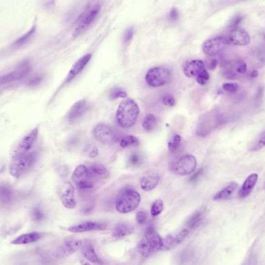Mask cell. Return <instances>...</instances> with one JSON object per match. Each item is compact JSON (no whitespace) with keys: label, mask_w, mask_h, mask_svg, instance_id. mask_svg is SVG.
Returning <instances> with one entry per match:
<instances>
[{"label":"cell","mask_w":265,"mask_h":265,"mask_svg":"<svg viewBox=\"0 0 265 265\" xmlns=\"http://www.w3.org/2000/svg\"><path fill=\"white\" fill-rule=\"evenodd\" d=\"M138 105L132 99H126L120 103L116 110V120L119 126L124 129H130L137 123L139 116Z\"/></svg>","instance_id":"1"},{"label":"cell","mask_w":265,"mask_h":265,"mask_svg":"<svg viewBox=\"0 0 265 265\" xmlns=\"http://www.w3.org/2000/svg\"><path fill=\"white\" fill-rule=\"evenodd\" d=\"M162 239L154 226L147 227L145 234L140 241L138 250L143 258H149L151 256L161 250Z\"/></svg>","instance_id":"2"},{"label":"cell","mask_w":265,"mask_h":265,"mask_svg":"<svg viewBox=\"0 0 265 265\" xmlns=\"http://www.w3.org/2000/svg\"><path fill=\"white\" fill-rule=\"evenodd\" d=\"M36 160L37 153L35 151L14 155L9 166L10 175L16 178L23 176V174L31 170Z\"/></svg>","instance_id":"3"},{"label":"cell","mask_w":265,"mask_h":265,"mask_svg":"<svg viewBox=\"0 0 265 265\" xmlns=\"http://www.w3.org/2000/svg\"><path fill=\"white\" fill-rule=\"evenodd\" d=\"M140 195L132 188H124L116 199L115 207L116 211L126 214L134 211L140 203Z\"/></svg>","instance_id":"4"},{"label":"cell","mask_w":265,"mask_h":265,"mask_svg":"<svg viewBox=\"0 0 265 265\" xmlns=\"http://www.w3.org/2000/svg\"><path fill=\"white\" fill-rule=\"evenodd\" d=\"M171 72L165 67H155L151 68L146 75L145 79L147 85L151 87H161L170 81Z\"/></svg>","instance_id":"5"},{"label":"cell","mask_w":265,"mask_h":265,"mask_svg":"<svg viewBox=\"0 0 265 265\" xmlns=\"http://www.w3.org/2000/svg\"><path fill=\"white\" fill-rule=\"evenodd\" d=\"M94 175L85 165H81L76 168L72 174V180L80 190H89L94 187Z\"/></svg>","instance_id":"6"},{"label":"cell","mask_w":265,"mask_h":265,"mask_svg":"<svg viewBox=\"0 0 265 265\" xmlns=\"http://www.w3.org/2000/svg\"><path fill=\"white\" fill-rule=\"evenodd\" d=\"M100 8V5L99 3L94 4L93 6H89L87 10L81 14L78 19L77 27L74 31V37H77L81 34L82 32L87 29L89 26L91 25L99 14Z\"/></svg>","instance_id":"7"},{"label":"cell","mask_w":265,"mask_h":265,"mask_svg":"<svg viewBox=\"0 0 265 265\" xmlns=\"http://www.w3.org/2000/svg\"><path fill=\"white\" fill-rule=\"evenodd\" d=\"M197 161L193 155H186L178 158L171 165L173 172L178 175H188L195 171Z\"/></svg>","instance_id":"8"},{"label":"cell","mask_w":265,"mask_h":265,"mask_svg":"<svg viewBox=\"0 0 265 265\" xmlns=\"http://www.w3.org/2000/svg\"><path fill=\"white\" fill-rule=\"evenodd\" d=\"M248 67L245 62L240 58L227 61L223 65V76L229 79L238 78L246 73Z\"/></svg>","instance_id":"9"},{"label":"cell","mask_w":265,"mask_h":265,"mask_svg":"<svg viewBox=\"0 0 265 265\" xmlns=\"http://www.w3.org/2000/svg\"><path fill=\"white\" fill-rule=\"evenodd\" d=\"M58 196L64 207L67 209H73L76 207V196H75V188L70 182H64L58 187Z\"/></svg>","instance_id":"10"},{"label":"cell","mask_w":265,"mask_h":265,"mask_svg":"<svg viewBox=\"0 0 265 265\" xmlns=\"http://www.w3.org/2000/svg\"><path fill=\"white\" fill-rule=\"evenodd\" d=\"M188 234H189V230L187 227H185L177 232L171 233L170 234L165 236V238L162 240L161 251L173 250L174 248H176L184 241Z\"/></svg>","instance_id":"11"},{"label":"cell","mask_w":265,"mask_h":265,"mask_svg":"<svg viewBox=\"0 0 265 265\" xmlns=\"http://www.w3.org/2000/svg\"><path fill=\"white\" fill-rule=\"evenodd\" d=\"M228 45L226 37L218 36L205 41L203 45V50L208 56H216L222 52Z\"/></svg>","instance_id":"12"},{"label":"cell","mask_w":265,"mask_h":265,"mask_svg":"<svg viewBox=\"0 0 265 265\" xmlns=\"http://www.w3.org/2000/svg\"><path fill=\"white\" fill-rule=\"evenodd\" d=\"M93 135L99 143L109 145L116 141L114 132L109 126L104 124H99L94 127Z\"/></svg>","instance_id":"13"},{"label":"cell","mask_w":265,"mask_h":265,"mask_svg":"<svg viewBox=\"0 0 265 265\" xmlns=\"http://www.w3.org/2000/svg\"><path fill=\"white\" fill-rule=\"evenodd\" d=\"M222 119L220 118L219 113L214 112L212 114L206 115L205 119L200 124V126L198 127L197 135L205 137L210 134L213 129L220 125Z\"/></svg>","instance_id":"14"},{"label":"cell","mask_w":265,"mask_h":265,"mask_svg":"<svg viewBox=\"0 0 265 265\" xmlns=\"http://www.w3.org/2000/svg\"><path fill=\"white\" fill-rule=\"evenodd\" d=\"M229 45L235 46H246L250 43V37L246 31L238 27H234L227 37Z\"/></svg>","instance_id":"15"},{"label":"cell","mask_w":265,"mask_h":265,"mask_svg":"<svg viewBox=\"0 0 265 265\" xmlns=\"http://www.w3.org/2000/svg\"><path fill=\"white\" fill-rule=\"evenodd\" d=\"M31 67L28 62H23L22 64H19L17 68H16L14 72H10L6 76H2L0 78V85L3 84L10 83L13 81H17L21 79L22 78L27 76L29 72H31Z\"/></svg>","instance_id":"16"},{"label":"cell","mask_w":265,"mask_h":265,"mask_svg":"<svg viewBox=\"0 0 265 265\" xmlns=\"http://www.w3.org/2000/svg\"><path fill=\"white\" fill-rule=\"evenodd\" d=\"M107 227V225L101 222L95 221H87L79 224L74 225L68 229V231L74 234L89 232V231H104Z\"/></svg>","instance_id":"17"},{"label":"cell","mask_w":265,"mask_h":265,"mask_svg":"<svg viewBox=\"0 0 265 265\" xmlns=\"http://www.w3.org/2000/svg\"><path fill=\"white\" fill-rule=\"evenodd\" d=\"M37 137H38V128H34L20 140L16 149L14 151V155L29 152L37 140Z\"/></svg>","instance_id":"18"},{"label":"cell","mask_w":265,"mask_h":265,"mask_svg":"<svg viewBox=\"0 0 265 265\" xmlns=\"http://www.w3.org/2000/svg\"><path fill=\"white\" fill-rule=\"evenodd\" d=\"M82 245V241L79 239H68L59 248L58 250V257L64 258L73 254L79 250Z\"/></svg>","instance_id":"19"},{"label":"cell","mask_w":265,"mask_h":265,"mask_svg":"<svg viewBox=\"0 0 265 265\" xmlns=\"http://www.w3.org/2000/svg\"><path fill=\"white\" fill-rule=\"evenodd\" d=\"M205 70V64L200 60H190L183 65L185 76L188 78L197 77Z\"/></svg>","instance_id":"20"},{"label":"cell","mask_w":265,"mask_h":265,"mask_svg":"<svg viewBox=\"0 0 265 265\" xmlns=\"http://www.w3.org/2000/svg\"><path fill=\"white\" fill-rule=\"evenodd\" d=\"M91 54H85L82 58H80L79 60L76 62V64L72 66V68H71L69 72H68V76L66 78V83L72 81L85 68V66L87 65L89 61L91 60Z\"/></svg>","instance_id":"21"},{"label":"cell","mask_w":265,"mask_h":265,"mask_svg":"<svg viewBox=\"0 0 265 265\" xmlns=\"http://www.w3.org/2000/svg\"><path fill=\"white\" fill-rule=\"evenodd\" d=\"M258 174H251L246 178V180L244 181V184L241 186V188L239 190L238 196L241 199L247 197L251 193L252 191L255 187L257 182H258Z\"/></svg>","instance_id":"22"},{"label":"cell","mask_w":265,"mask_h":265,"mask_svg":"<svg viewBox=\"0 0 265 265\" xmlns=\"http://www.w3.org/2000/svg\"><path fill=\"white\" fill-rule=\"evenodd\" d=\"M159 182H160V177L158 174H155V173H148V174L143 175L140 184V187L143 191L150 192L157 187Z\"/></svg>","instance_id":"23"},{"label":"cell","mask_w":265,"mask_h":265,"mask_svg":"<svg viewBox=\"0 0 265 265\" xmlns=\"http://www.w3.org/2000/svg\"><path fill=\"white\" fill-rule=\"evenodd\" d=\"M45 234L40 232L28 233L25 234H22L14 239L11 244L14 245H21V244H31V243L37 242L41 240Z\"/></svg>","instance_id":"24"},{"label":"cell","mask_w":265,"mask_h":265,"mask_svg":"<svg viewBox=\"0 0 265 265\" xmlns=\"http://www.w3.org/2000/svg\"><path fill=\"white\" fill-rule=\"evenodd\" d=\"M86 110H87L86 101L83 99L78 101L72 106V108L70 109L68 113V119L69 120H75L79 118L80 116H82L86 112Z\"/></svg>","instance_id":"25"},{"label":"cell","mask_w":265,"mask_h":265,"mask_svg":"<svg viewBox=\"0 0 265 265\" xmlns=\"http://www.w3.org/2000/svg\"><path fill=\"white\" fill-rule=\"evenodd\" d=\"M237 187H238V184L236 182H231V184H229L219 192H217L213 197V200L222 201V200H229L232 196L233 193L236 191Z\"/></svg>","instance_id":"26"},{"label":"cell","mask_w":265,"mask_h":265,"mask_svg":"<svg viewBox=\"0 0 265 265\" xmlns=\"http://www.w3.org/2000/svg\"><path fill=\"white\" fill-rule=\"evenodd\" d=\"M14 200V193L12 188L8 185H0V205L7 206L12 203Z\"/></svg>","instance_id":"27"},{"label":"cell","mask_w":265,"mask_h":265,"mask_svg":"<svg viewBox=\"0 0 265 265\" xmlns=\"http://www.w3.org/2000/svg\"><path fill=\"white\" fill-rule=\"evenodd\" d=\"M134 229L133 226L128 223H120L115 227L112 232V237L114 239L124 238L134 233Z\"/></svg>","instance_id":"28"},{"label":"cell","mask_w":265,"mask_h":265,"mask_svg":"<svg viewBox=\"0 0 265 265\" xmlns=\"http://www.w3.org/2000/svg\"><path fill=\"white\" fill-rule=\"evenodd\" d=\"M35 32H36V26H33L27 33H26L25 34L23 35L22 37L18 38L17 40L12 45V47L14 49H17L19 48V47H21L23 45H25L27 42H29L31 37H33V35H34Z\"/></svg>","instance_id":"29"},{"label":"cell","mask_w":265,"mask_h":265,"mask_svg":"<svg viewBox=\"0 0 265 265\" xmlns=\"http://www.w3.org/2000/svg\"><path fill=\"white\" fill-rule=\"evenodd\" d=\"M265 147V130L262 132L259 135L252 141L249 146V151H258L260 150L263 149Z\"/></svg>","instance_id":"30"},{"label":"cell","mask_w":265,"mask_h":265,"mask_svg":"<svg viewBox=\"0 0 265 265\" xmlns=\"http://www.w3.org/2000/svg\"><path fill=\"white\" fill-rule=\"evenodd\" d=\"M203 219V213L201 211H196L188 219V223H187V228L189 231L197 228L201 224Z\"/></svg>","instance_id":"31"},{"label":"cell","mask_w":265,"mask_h":265,"mask_svg":"<svg viewBox=\"0 0 265 265\" xmlns=\"http://www.w3.org/2000/svg\"><path fill=\"white\" fill-rule=\"evenodd\" d=\"M84 257L89 262L94 264H101L100 259L95 253L92 245H88L84 250Z\"/></svg>","instance_id":"32"},{"label":"cell","mask_w":265,"mask_h":265,"mask_svg":"<svg viewBox=\"0 0 265 265\" xmlns=\"http://www.w3.org/2000/svg\"><path fill=\"white\" fill-rule=\"evenodd\" d=\"M156 124H157V118L155 115L151 113L146 115L143 121V127L146 131H152L156 126Z\"/></svg>","instance_id":"33"},{"label":"cell","mask_w":265,"mask_h":265,"mask_svg":"<svg viewBox=\"0 0 265 265\" xmlns=\"http://www.w3.org/2000/svg\"><path fill=\"white\" fill-rule=\"evenodd\" d=\"M89 169L94 176L98 175L100 177H107L108 175L107 169L102 164H99V163H95L90 165Z\"/></svg>","instance_id":"34"},{"label":"cell","mask_w":265,"mask_h":265,"mask_svg":"<svg viewBox=\"0 0 265 265\" xmlns=\"http://www.w3.org/2000/svg\"><path fill=\"white\" fill-rule=\"evenodd\" d=\"M181 136L178 134H174L171 136L169 142V150L171 153H174L178 150L181 143Z\"/></svg>","instance_id":"35"},{"label":"cell","mask_w":265,"mask_h":265,"mask_svg":"<svg viewBox=\"0 0 265 265\" xmlns=\"http://www.w3.org/2000/svg\"><path fill=\"white\" fill-rule=\"evenodd\" d=\"M139 140L134 136H126L120 140V147L125 148V147H129V146L139 145Z\"/></svg>","instance_id":"36"},{"label":"cell","mask_w":265,"mask_h":265,"mask_svg":"<svg viewBox=\"0 0 265 265\" xmlns=\"http://www.w3.org/2000/svg\"><path fill=\"white\" fill-rule=\"evenodd\" d=\"M163 209H164V203H163L162 200H156L151 205V216L154 217H157L162 213Z\"/></svg>","instance_id":"37"},{"label":"cell","mask_w":265,"mask_h":265,"mask_svg":"<svg viewBox=\"0 0 265 265\" xmlns=\"http://www.w3.org/2000/svg\"><path fill=\"white\" fill-rule=\"evenodd\" d=\"M127 96L126 92L123 90L122 89L120 88H115V89H112L110 93H109V98L110 100H116L118 99H124Z\"/></svg>","instance_id":"38"},{"label":"cell","mask_w":265,"mask_h":265,"mask_svg":"<svg viewBox=\"0 0 265 265\" xmlns=\"http://www.w3.org/2000/svg\"><path fill=\"white\" fill-rule=\"evenodd\" d=\"M84 153L88 157L94 158L99 155V150L97 148L96 146L93 145V144H88L84 149Z\"/></svg>","instance_id":"39"},{"label":"cell","mask_w":265,"mask_h":265,"mask_svg":"<svg viewBox=\"0 0 265 265\" xmlns=\"http://www.w3.org/2000/svg\"><path fill=\"white\" fill-rule=\"evenodd\" d=\"M31 216H32L33 220L37 221V222L42 221L45 218V213L40 207H35L34 209H33Z\"/></svg>","instance_id":"40"},{"label":"cell","mask_w":265,"mask_h":265,"mask_svg":"<svg viewBox=\"0 0 265 265\" xmlns=\"http://www.w3.org/2000/svg\"><path fill=\"white\" fill-rule=\"evenodd\" d=\"M209 80V72L206 71V69L204 70L203 72L200 73V75L196 77V81L201 85H205V84L207 83Z\"/></svg>","instance_id":"41"},{"label":"cell","mask_w":265,"mask_h":265,"mask_svg":"<svg viewBox=\"0 0 265 265\" xmlns=\"http://www.w3.org/2000/svg\"><path fill=\"white\" fill-rule=\"evenodd\" d=\"M223 89L227 93L234 94L238 91L239 85L236 83H225L223 85Z\"/></svg>","instance_id":"42"},{"label":"cell","mask_w":265,"mask_h":265,"mask_svg":"<svg viewBox=\"0 0 265 265\" xmlns=\"http://www.w3.org/2000/svg\"><path fill=\"white\" fill-rule=\"evenodd\" d=\"M134 30L133 27H130L129 29L126 30L124 33V37H123V41L124 44H128L131 41L133 37H134Z\"/></svg>","instance_id":"43"},{"label":"cell","mask_w":265,"mask_h":265,"mask_svg":"<svg viewBox=\"0 0 265 265\" xmlns=\"http://www.w3.org/2000/svg\"><path fill=\"white\" fill-rule=\"evenodd\" d=\"M162 103L166 107H172L175 105V100L172 95L167 94L163 96Z\"/></svg>","instance_id":"44"},{"label":"cell","mask_w":265,"mask_h":265,"mask_svg":"<svg viewBox=\"0 0 265 265\" xmlns=\"http://www.w3.org/2000/svg\"><path fill=\"white\" fill-rule=\"evenodd\" d=\"M140 162H141V158L140 157L139 155L134 153L130 155V158H129V164L131 166H138Z\"/></svg>","instance_id":"45"},{"label":"cell","mask_w":265,"mask_h":265,"mask_svg":"<svg viewBox=\"0 0 265 265\" xmlns=\"http://www.w3.org/2000/svg\"><path fill=\"white\" fill-rule=\"evenodd\" d=\"M169 19L171 23H175V22L179 19V13L176 8L173 7L171 10L170 13L169 14Z\"/></svg>","instance_id":"46"},{"label":"cell","mask_w":265,"mask_h":265,"mask_svg":"<svg viewBox=\"0 0 265 265\" xmlns=\"http://www.w3.org/2000/svg\"><path fill=\"white\" fill-rule=\"evenodd\" d=\"M42 76H35L30 78L29 81H27V85L31 87H34L36 85H39L42 81Z\"/></svg>","instance_id":"47"},{"label":"cell","mask_w":265,"mask_h":265,"mask_svg":"<svg viewBox=\"0 0 265 265\" xmlns=\"http://www.w3.org/2000/svg\"><path fill=\"white\" fill-rule=\"evenodd\" d=\"M136 219H137V222H138L139 224H145L147 221V214H146L144 212L139 211L138 213H137Z\"/></svg>","instance_id":"48"},{"label":"cell","mask_w":265,"mask_h":265,"mask_svg":"<svg viewBox=\"0 0 265 265\" xmlns=\"http://www.w3.org/2000/svg\"><path fill=\"white\" fill-rule=\"evenodd\" d=\"M203 171V169H200V170L197 171H196V172L189 178L190 182H194V181H196L199 177L201 176Z\"/></svg>","instance_id":"49"},{"label":"cell","mask_w":265,"mask_h":265,"mask_svg":"<svg viewBox=\"0 0 265 265\" xmlns=\"http://www.w3.org/2000/svg\"><path fill=\"white\" fill-rule=\"evenodd\" d=\"M242 19V17L240 16H236L234 19H233V21L231 22V27H236V26L238 25V23H240V20Z\"/></svg>","instance_id":"50"},{"label":"cell","mask_w":265,"mask_h":265,"mask_svg":"<svg viewBox=\"0 0 265 265\" xmlns=\"http://www.w3.org/2000/svg\"><path fill=\"white\" fill-rule=\"evenodd\" d=\"M54 0H48L45 2V6L47 9H50V8L54 7Z\"/></svg>","instance_id":"51"},{"label":"cell","mask_w":265,"mask_h":265,"mask_svg":"<svg viewBox=\"0 0 265 265\" xmlns=\"http://www.w3.org/2000/svg\"><path fill=\"white\" fill-rule=\"evenodd\" d=\"M258 71H256V70H253L250 73V77L251 78H255L258 77Z\"/></svg>","instance_id":"52"},{"label":"cell","mask_w":265,"mask_h":265,"mask_svg":"<svg viewBox=\"0 0 265 265\" xmlns=\"http://www.w3.org/2000/svg\"><path fill=\"white\" fill-rule=\"evenodd\" d=\"M217 62L216 60H213L211 62V63H210V64H209V68H211V69H214V68L217 67Z\"/></svg>","instance_id":"53"},{"label":"cell","mask_w":265,"mask_h":265,"mask_svg":"<svg viewBox=\"0 0 265 265\" xmlns=\"http://www.w3.org/2000/svg\"><path fill=\"white\" fill-rule=\"evenodd\" d=\"M81 265H91V264L89 263V261H85V260H81Z\"/></svg>","instance_id":"54"},{"label":"cell","mask_w":265,"mask_h":265,"mask_svg":"<svg viewBox=\"0 0 265 265\" xmlns=\"http://www.w3.org/2000/svg\"><path fill=\"white\" fill-rule=\"evenodd\" d=\"M263 188H265V184H264Z\"/></svg>","instance_id":"55"}]
</instances>
